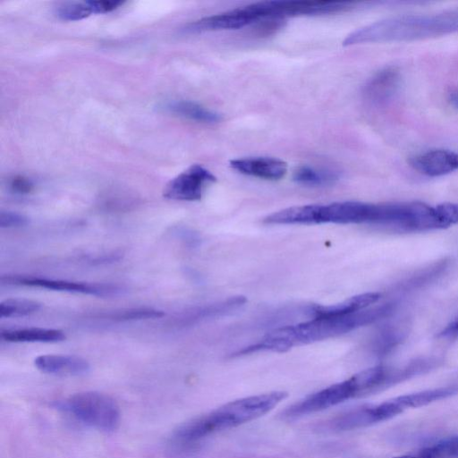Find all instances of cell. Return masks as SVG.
Segmentation results:
<instances>
[{
    "mask_svg": "<svg viewBox=\"0 0 458 458\" xmlns=\"http://www.w3.org/2000/svg\"><path fill=\"white\" fill-rule=\"evenodd\" d=\"M458 32V9L436 14H411L375 21L350 33L344 46L412 41Z\"/></svg>",
    "mask_w": 458,
    "mask_h": 458,
    "instance_id": "6da1fadb",
    "label": "cell"
},
{
    "mask_svg": "<svg viewBox=\"0 0 458 458\" xmlns=\"http://www.w3.org/2000/svg\"><path fill=\"white\" fill-rule=\"evenodd\" d=\"M286 396V392L273 391L231 401L181 425L174 431V438L184 444L193 443L238 427L267 413Z\"/></svg>",
    "mask_w": 458,
    "mask_h": 458,
    "instance_id": "7a4b0ae2",
    "label": "cell"
},
{
    "mask_svg": "<svg viewBox=\"0 0 458 458\" xmlns=\"http://www.w3.org/2000/svg\"><path fill=\"white\" fill-rule=\"evenodd\" d=\"M394 307V303H384L344 316L313 318L298 325L277 328L276 333L289 350L294 345L321 341L373 323L389 316Z\"/></svg>",
    "mask_w": 458,
    "mask_h": 458,
    "instance_id": "3957f363",
    "label": "cell"
},
{
    "mask_svg": "<svg viewBox=\"0 0 458 458\" xmlns=\"http://www.w3.org/2000/svg\"><path fill=\"white\" fill-rule=\"evenodd\" d=\"M60 407L83 424L98 430H114L120 422L118 403L108 394L97 391L80 392L71 395Z\"/></svg>",
    "mask_w": 458,
    "mask_h": 458,
    "instance_id": "277c9868",
    "label": "cell"
},
{
    "mask_svg": "<svg viewBox=\"0 0 458 458\" xmlns=\"http://www.w3.org/2000/svg\"><path fill=\"white\" fill-rule=\"evenodd\" d=\"M360 396H363L362 390L353 375L344 381L334 384L296 402L285 409L281 416L285 420H293Z\"/></svg>",
    "mask_w": 458,
    "mask_h": 458,
    "instance_id": "5b68a950",
    "label": "cell"
},
{
    "mask_svg": "<svg viewBox=\"0 0 458 458\" xmlns=\"http://www.w3.org/2000/svg\"><path fill=\"white\" fill-rule=\"evenodd\" d=\"M1 282L12 285L37 287L98 297L116 296L125 292L123 286L115 284L75 282L32 276H2Z\"/></svg>",
    "mask_w": 458,
    "mask_h": 458,
    "instance_id": "8992f818",
    "label": "cell"
},
{
    "mask_svg": "<svg viewBox=\"0 0 458 458\" xmlns=\"http://www.w3.org/2000/svg\"><path fill=\"white\" fill-rule=\"evenodd\" d=\"M216 177L200 165H192L173 178L165 187V198L174 200L194 201L201 199L205 188Z\"/></svg>",
    "mask_w": 458,
    "mask_h": 458,
    "instance_id": "52a82bcc",
    "label": "cell"
},
{
    "mask_svg": "<svg viewBox=\"0 0 458 458\" xmlns=\"http://www.w3.org/2000/svg\"><path fill=\"white\" fill-rule=\"evenodd\" d=\"M400 413L402 411L394 399H391L377 404L357 407L342 413L329 422V427L335 431L352 430L384 421Z\"/></svg>",
    "mask_w": 458,
    "mask_h": 458,
    "instance_id": "ba28073f",
    "label": "cell"
},
{
    "mask_svg": "<svg viewBox=\"0 0 458 458\" xmlns=\"http://www.w3.org/2000/svg\"><path fill=\"white\" fill-rule=\"evenodd\" d=\"M376 204L359 201L316 205L315 224H369L375 216Z\"/></svg>",
    "mask_w": 458,
    "mask_h": 458,
    "instance_id": "9c48e42d",
    "label": "cell"
},
{
    "mask_svg": "<svg viewBox=\"0 0 458 458\" xmlns=\"http://www.w3.org/2000/svg\"><path fill=\"white\" fill-rule=\"evenodd\" d=\"M256 22L254 13L249 5L208 16L189 24L186 30L191 32L236 30Z\"/></svg>",
    "mask_w": 458,
    "mask_h": 458,
    "instance_id": "30bf717a",
    "label": "cell"
},
{
    "mask_svg": "<svg viewBox=\"0 0 458 458\" xmlns=\"http://www.w3.org/2000/svg\"><path fill=\"white\" fill-rule=\"evenodd\" d=\"M409 163L424 175L442 176L458 170V152L431 149L411 157Z\"/></svg>",
    "mask_w": 458,
    "mask_h": 458,
    "instance_id": "8fae6325",
    "label": "cell"
},
{
    "mask_svg": "<svg viewBox=\"0 0 458 458\" xmlns=\"http://www.w3.org/2000/svg\"><path fill=\"white\" fill-rule=\"evenodd\" d=\"M230 166L242 174L273 181L283 178L287 172V164L284 161L270 157L233 159Z\"/></svg>",
    "mask_w": 458,
    "mask_h": 458,
    "instance_id": "7c38bea8",
    "label": "cell"
},
{
    "mask_svg": "<svg viewBox=\"0 0 458 458\" xmlns=\"http://www.w3.org/2000/svg\"><path fill=\"white\" fill-rule=\"evenodd\" d=\"M401 74L396 67H386L375 73L363 89L365 98L374 103L382 104L390 100L398 91Z\"/></svg>",
    "mask_w": 458,
    "mask_h": 458,
    "instance_id": "4fadbf2b",
    "label": "cell"
},
{
    "mask_svg": "<svg viewBox=\"0 0 458 458\" xmlns=\"http://www.w3.org/2000/svg\"><path fill=\"white\" fill-rule=\"evenodd\" d=\"M34 365L43 373L58 376H79L90 369L87 360L65 354L39 355L34 360Z\"/></svg>",
    "mask_w": 458,
    "mask_h": 458,
    "instance_id": "5bb4252c",
    "label": "cell"
},
{
    "mask_svg": "<svg viewBox=\"0 0 458 458\" xmlns=\"http://www.w3.org/2000/svg\"><path fill=\"white\" fill-rule=\"evenodd\" d=\"M381 298L379 293H365L352 296L340 303L312 308L313 318L337 317L365 310Z\"/></svg>",
    "mask_w": 458,
    "mask_h": 458,
    "instance_id": "9a60e30c",
    "label": "cell"
},
{
    "mask_svg": "<svg viewBox=\"0 0 458 458\" xmlns=\"http://www.w3.org/2000/svg\"><path fill=\"white\" fill-rule=\"evenodd\" d=\"M60 329L24 327L1 331V338L11 343H56L65 339Z\"/></svg>",
    "mask_w": 458,
    "mask_h": 458,
    "instance_id": "2e32d148",
    "label": "cell"
},
{
    "mask_svg": "<svg viewBox=\"0 0 458 458\" xmlns=\"http://www.w3.org/2000/svg\"><path fill=\"white\" fill-rule=\"evenodd\" d=\"M165 108L172 114L199 123H215L222 119L217 112L189 100H172L165 105Z\"/></svg>",
    "mask_w": 458,
    "mask_h": 458,
    "instance_id": "e0dca14e",
    "label": "cell"
},
{
    "mask_svg": "<svg viewBox=\"0 0 458 458\" xmlns=\"http://www.w3.org/2000/svg\"><path fill=\"white\" fill-rule=\"evenodd\" d=\"M456 391L457 388L454 386L439 387L398 396L394 399L403 412L408 408H417L441 400L454 394Z\"/></svg>",
    "mask_w": 458,
    "mask_h": 458,
    "instance_id": "ac0fdd59",
    "label": "cell"
},
{
    "mask_svg": "<svg viewBox=\"0 0 458 458\" xmlns=\"http://www.w3.org/2000/svg\"><path fill=\"white\" fill-rule=\"evenodd\" d=\"M393 458H458V436L439 440L418 451Z\"/></svg>",
    "mask_w": 458,
    "mask_h": 458,
    "instance_id": "d6986e66",
    "label": "cell"
},
{
    "mask_svg": "<svg viewBox=\"0 0 458 458\" xmlns=\"http://www.w3.org/2000/svg\"><path fill=\"white\" fill-rule=\"evenodd\" d=\"M293 181L310 187H323L334 184L339 174L332 170L318 169L309 165L299 166L293 175Z\"/></svg>",
    "mask_w": 458,
    "mask_h": 458,
    "instance_id": "ffe728a7",
    "label": "cell"
},
{
    "mask_svg": "<svg viewBox=\"0 0 458 458\" xmlns=\"http://www.w3.org/2000/svg\"><path fill=\"white\" fill-rule=\"evenodd\" d=\"M406 329L401 325H389L382 328L373 342L374 352L385 356L397 347L406 336Z\"/></svg>",
    "mask_w": 458,
    "mask_h": 458,
    "instance_id": "44dd1931",
    "label": "cell"
},
{
    "mask_svg": "<svg viewBox=\"0 0 458 458\" xmlns=\"http://www.w3.org/2000/svg\"><path fill=\"white\" fill-rule=\"evenodd\" d=\"M41 303L25 298H11L0 303L1 318H20L38 311Z\"/></svg>",
    "mask_w": 458,
    "mask_h": 458,
    "instance_id": "7402d4cb",
    "label": "cell"
},
{
    "mask_svg": "<svg viewBox=\"0 0 458 458\" xmlns=\"http://www.w3.org/2000/svg\"><path fill=\"white\" fill-rule=\"evenodd\" d=\"M165 312L149 307L130 308L108 314V318L114 321H134L142 319L160 318Z\"/></svg>",
    "mask_w": 458,
    "mask_h": 458,
    "instance_id": "603a6c76",
    "label": "cell"
},
{
    "mask_svg": "<svg viewBox=\"0 0 458 458\" xmlns=\"http://www.w3.org/2000/svg\"><path fill=\"white\" fill-rule=\"evenodd\" d=\"M93 13L89 2H69L57 7V16L64 21H79L89 17Z\"/></svg>",
    "mask_w": 458,
    "mask_h": 458,
    "instance_id": "cb8c5ba5",
    "label": "cell"
},
{
    "mask_svg": "<svg viewBox=\"0 0 458 458\" xmlns=\"http://www.w3.org/2000/svg\"><path fill=\"white\" fill-rule=\"evenodd\" d=\"M434 208L437 218L445 227L458 224V203H442Z\"/></svg>",
    "mask_w": 458,
    "mask_h": 458,
    "instance_id": "d4e9b609",
    "label": "cell"
},
{
    "mask_svg": "<svg viewBox=\"0 0 458 458\" xmlns=\"http://www.w3.org/2000/svg\"><path fill=\"white\" fill-rule=\"evenodd\" d=\"M284 23L282 18H265L258 21L255 24L253 31L258 36H268L280 30Z\"/></svg>",
    "mask_w": 458,
    "mask_h": 458,
    "instance_id": "484cf974",
    "label": "cell"
},
{
    "mask_svg": "<svg viewBox=\"0 0 458 458\" xmlns=\"http://www.w3.org/2000/svg\"><path fill=\"white\" fill-rule=\"evenodd\" d=\"M29 224V218L20 213L13 211H1L0 213V227L13 228L21 227Z\"/></svg>",
    "mask_w": 458,
    "mask_h": 458,
    "instance_id": "4316f807",
    "label": "cell"
},
{
    "mask_svg": "<svg viewBox=\"0 0 458 458\" xmlns=\"http://www.w3.org/2000/svg\"><path fill=\"white\" fill-rule=\"evenodd\" d=\"M9 187L17 194H28L33 191L34 184L30 179L17 175L10 180Z\"/></svg>",
    "mask_w": 458,
    "mask_h": 458,
    "instance_id": "83f0119b",
    "label": "cell"
},
{
    "mask_svg": "<svg viewBox=\"0 0 458 458\" xmlns=\"http://www.w3.org/2000/svg\"><path fill=\"white\" fill-rule=\"evenodd\" d=\"M94 13H106L117 9L121 1H89Z\"/></svg>",
    "mask_w": 458,
    "mask_h": 458,
    "instance_id": "f1b7e54d",
    "label": "cell"
},
{
    "mask_svg": "<svg viewBox=\"0 0 458 458\" xmlns=\"http://www.w3.org/2000/svg\"><path fill=\"white\" fill-rule=\"evenodd\" d=\"M442 337L458 336V318L449 323L439 334Z\"/></svg>",
    "mask_w": 458,
    "mask_h": 458,
    "instance_id": "f546056e",
    "label": "cell"
},
{
    "mask_svg": "<svg viewBox=\"0 0 458 458\" xmlns=\"http://www.w3.org/2000/svg\"><path fill=\"white\" fill-rule=\"evenodd\" d=\"M449 101L455 108L458 109V90L450 94Z\"/></svg>",
    "mask_w": 458,
    "mask_h": 458,
    "instance_id": "4dcf8cb0",
    "label": "cell"
}]
</instances>
